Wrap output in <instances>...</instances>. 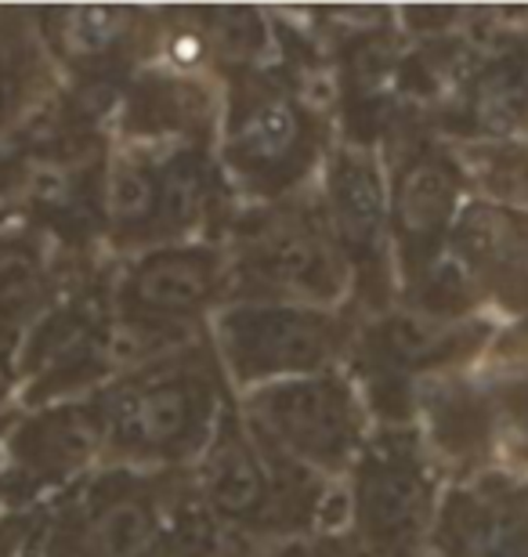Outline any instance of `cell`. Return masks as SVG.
Instances as JSON below:
<instances>
[{"label":"cell","instance_id":"1","mask_svg":"<svg viewBox=\"0 0 528 557\" xmlns=\"http://www.w3.org/2000/svg\"><path fill=\"white\" fill-rule=\"evenodd\" d=\"M95 398L106 420V463L134 471H188L235 406L207 337L116 376Z\"/></svg>","mask_w":528,"mask_h":557},{"label":"cell","instance_id":"2","mask_svg":"<svg viewBox=\"0 0 528 557\" xmlns=\"http://www.w3.org/2000/svg\"><path fill=\"white\" fill-rule=\"evenodd\" d=\"M333 138L336 127L290 91L275 59L221 76L213 160L235 207L275 203L305 193L316 185Z\"/></svg>","mask_w":528,"mask_h":557},{"label":"cell","instance_id":"3","mask_svg":"<svg viewBox=\"0 0 528 557\" xmlns=\"http://www.w3.org/2000/svg\"><path fill=\"white\" fill-rule=\"evenodd\" d=\"M218 239L229 253V300L352 308L355 278L330 232L316 185L275 203L235 207Z\"/></svg>","mask_w":528,"mask_h":557},{"label":"cell","instance_id":"4","mask_svg":"<svg viewBox=\"0 0 528 557\" xmlns=\"http://www.w3.org/2000/svg\"><path fill=\"white\" fill-rule=\"evenodd\" d=\"M500 322L489 315L438 319L391 305L377 315L355 319V341L344 373L377 428H413L417 387L431 376L470 370L486 359Z\"/></svg>","mask_w":528,"mask_h":557},{"label":"cell","instance_id":"5","mask_svg":"<svg viewBox=\"0 0 528 557\" xmlns=\"http://www.w3.org/2000/svg\"><path fill=\"white\" fill-rule=\"evenodd\" d=\"M232 395L344 370L355 341V311H326L283 300H224L204 326Z\"/></svg>","mask_w":528,"mask_h":557},{"label":"cell","instance_id":"6","mask_svg":"<svg viewBox=\"0 0 528 557\" xmlns=\"http://www.w3.org/2000/svg\"><path fill=\"white\" fill-rule=\"evenodd\" d=\"M261 438L305 471L344 482L373 438L377 423L344 370L279 381L235 398Z\"/></svg>","mask_w":528,"mask_h":557},{"label":"cell","instance_id":"7","mask_svg":"<svg viewBox=\"0 0 528 557\" xmlns=\"http://www.w3.org/2000/svg\"><path fill=\"white\" fill-rule=\"evenodd\" d=\"M388 171V228L395 297L449 258V236L470 185L453 145L423 127H398L380 145Z\"/></svg>","mask_w":528,"mask_h":557},{"label":"cell","instance_id":"8","mask_svg":"<svg viewBox=\"0 0 528 557\" xmlns=\"http://www.w3.org/2000/svg\"><path fill=\"white\" fill-rule=\"evenodd\" d=\"M171 478L102 463L44 510L37 557H160Z\"/></svg>","mask_w":528,"mask_h":557},{"label":"cell","instance_id":"9","mask_svg":"<svg viewBox=\"0 0 528 557\" xmlns=\"http://www.w3.org/2000/svg\"><path fill=\"white\" fill-rule=\"evenodd\" d=\"M445 485L417 428H377L344 478V532L363 557H391L431 529Z\"/></svg>","mask_w":528,"mask_h":557},{"label":"cell","instance_id":"10","mask_svg":"<svg viewBox=\"0 0 528 557\" xmlns=\"http://www.w3.org/2000/svg\"><path fill=\"white\" fill-rule=\"evenodd\" d=\"M106 463V420L98 398L15 409L0 431L4 510L44 515Z\"/></svg>","mask_w":528,"mask_h":557},{"label":"cell","instance_id":"11","mask_svg":"<svg viewBox=\"0 0 528 557\" xmlns=\"http://www.w3.org/2000/svg\"><path fill=\"white\" fill-rule=\"evenodd\" d=\"M330 232L352 269L355 319L395 305V261L388 228V171L377 145L333 138L316 177Z\"/></svg>","mask_w":528,"mask_h":557},{"label":"cell","instance_id":"12","mask_svg":"<svg viewBox=\"0 0 528 557\" xmlns=\"http://www.w3.org/2000/svg\"><path fill=\"white\" fill-rule=\"evenodd\" d=\"M229 300V253L221 239L167 243L112 261V315L160 330H204Z\"/></svg>","mask_w":528,"mask_h":557},{"label":"cell","instance_id":"13","mask_svg":"<svg viewBox=\"0 0 528 557\" xmlns=\"http://www.w3.org/2000/svg\"><path fill=\"white\" fill-rule=\"evenodd\" d=\"M65 91L123 95L138 70L156 59V8L134 4H48L33 8Z\"/></svg>","mask_w":528,"mask_h":557},{"label":"cell","instance_id":"14","mask_svg":"<svg viewBox=\"0 0 528 557\" xmlns=\"http://www.w3.org/2000/svg\"><path fill=\"white\" fill-rule=\"evenodd\" d=\"M449 253L486 315L500 326L528 315V207L470 196L449 236Z\"/></svg>","mask_w":528,"mask_h":557},{"label":"cell","instance_id":"15","mask_svg":"<svg viewBox=\"0 0 528 557\" xmlns=\"http://www.w3.org/2000/svg\"><path fill=\"white\" fill-rule=\"evenodd\" d=\"M106 258H73L48 232L22 218H0V370L11 366L26 341L76 272Z\"/></svg>","mask_w":528,"mask_h":557},{"label":"cell","instance_id":"16","mask_svg":"<svg viewBox=\"0 0 528 557\" xmlns=\"http://www.w3.org/2000/svg\"><path fill=\"white\" fill-rule=\"evenodd\" d=\"M221 124V81L207 73H182L149 62L127 81L120 95L112 141H204L213 145Z\"/></svg>","mask_w":528,"mask_h":557},{"label":"cell","instance_id":"17","mask_svg":"<svg viewBox=\"0 0 528 557\" xmlns=\"http://www.w3.org/2000/svg\"><path fill=\"white\" fill-rule=\"evenodd\" d=\"M62 95V76L44 48L33 8H0V141L19 135Z\"/></svg>","mask_w":528,"mask_h":557},{"label":"cell","instance_id":"18","mask_svg":"<svg viewBox=\"0 0 528 557\" xmlns=\"http://www.w3.org/2000/svg\"><path fill=\"white\" fill-rule=\"evenodd\" d=\"M475 381L489 417L492 474L528 478V370L481 359Z\"/></svg>","mask_w":528,"mask_h":557},{"label":"cell","instance_id":"19","mask_svg":"<svg viewBox=\"0 0 528 557\" xmlns=\"http://www.w3.org/2000/svg\"><path fill=\"white\" fill-rule=\"evenodd\" d=\"M496 482L500 478H478V482L445 485L442 507H438L431 529L420 532L417 540L391 557H478Z\"/></svg>","mask_w":528,"mask_h":557},{"label":"cell","instance_id":"20","mask_svg":"<svg viewBox=\"0 0 528 557\" xmlns=\"http://www.w3.org/2000/svg\"><path fill=\"white\" fill-rule=\"evenodd\" d=\"M464 171L470 196L489 203L528 207V138L449 141Z\"/></svg>","mask_w":528,"mask_h":557},{"label":"cell","instance_id":"21","mask_svg":"<svg viewBox=\"0 0 528 557\" xmlns=\"http://www.w3.org/2000/svg\"><path fill=\"white\" fill-rule=\"evenodd\" d=\"M246 550L218 525L207 504L193 488L188 471H174L163 515L160 557H243Z\"/></svg>","mask_w":528,"mask_h":557},{"label":"cell","instance_id":"22","mask_svg":"<svg viewBox=\"0 0 528 557\" xmlns=\"http://www.w3.org/2000/svg\"><path fill=\"white\" fill-rule=\"evenodd\" d=\"M478 557H528V478H500Z\"/></svg>","mask_w":528,"mask_h":557},{"label":"cell","instance_id":"23","mask_svg":"<svg viewBox=\"0 0 528 557\" xmlns=\"http://www.w3.org/2000/svg\"><path fill=\"white\" fill-rule=\"evenodd\" d=\"M44 515H19L4 510L0 515V557H37Z\"/></svg>","mask_w":528,"mask_h":557},{"label":"cell","instance_id":"24","mask_svg":"<svg viewBox=\"0 0 528 557\" xmlns=\"http://www.w3.org/2000/svg\"><path fill=\"white\" fill-rule=\"evenodd\" d=\"M489 362H503V366H525L528 370V315L525 319H514V322H503L492 337L489 351H486Z\"/></svg>","mask_w":528,"mask_h":557},{"label":"cell","instance_id":"25","mask_svg":"<svg viewBox=\"0 0 528 557\" xmlns=\"http://www.w3.org/2000/svg\"><path fill=\"white\" fill-rule=\"evenodd\" d=\"M11 409H15V387H11L8 373L0 370V417H8Z\"/></svg>","mask_w":528,"mask_h":557},{"label":"cell","instance_id":"26","mask_svg":"<svg viewBox=\"0 0 528 557\" xmlns=\"http://www.w3.org/2000/svg\"><path fill=\"white\" fill-rule=\"evenodd\" d=\"M243 557H261V554H257V550H246Z\"/></svg>","mask_w":528,"mask_h":557},{"label":"cell","instance_id":"27","mask_svg":"<svg viewBox=\"0 0 528 557\" xmlns=\"http://www.w3.org/2000/svg\"><path fill=\"white\" fill-rule=\"evenodd\" d=\"M525 18H528V8H525Z\"/></svg>","mask_w":528,"mask_h":557},{"label":"cell","instance_id":"28","mask_svg":"<svg viewBox=\"0 0 528 557\" xmlns=\"http://www.w3.org/2000/svg\"><path fill=\"white\" fill-rule=\"evenodd\" d=\"M525 22H528V18H525Z\"/></svg>","mask_w":528,"mask_h":557}]
</instances>
